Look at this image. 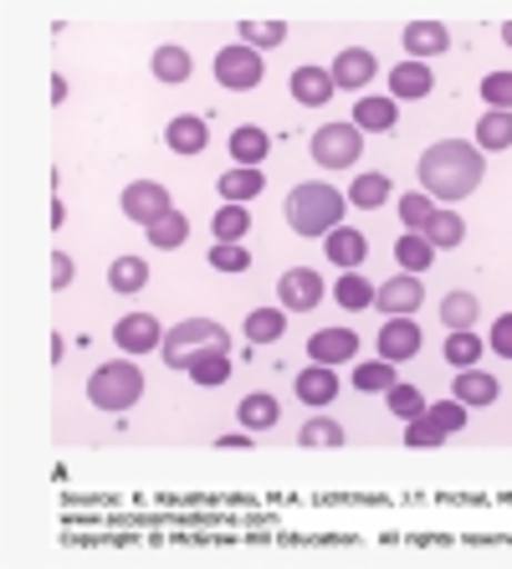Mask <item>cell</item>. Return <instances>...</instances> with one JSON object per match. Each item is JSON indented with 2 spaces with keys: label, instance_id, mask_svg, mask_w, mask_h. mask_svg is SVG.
I'll return each instance as SVG.
<instances>
[{
  "label": "cell",
  "instance_id": "cell-29",
  "mask_svg": "<svg viewBox=\"0 0 512 569\" xmlns=\"http://www.w3.org/2000/svg\"><path fill=\"white\" fill-rule=\"evenodd\" d=\"M333 298H339L343 308H369V303H380V288H374L364 272H343V278L333 282Z\"/></svg>",
  "mask_w": 512,
  "mask_h": 569
},
{
  "label": "cell",
  "instance_id": "cell-17",
  "mask_svg": "<svg viewBox=\"0 0 512 569\" xmlns=\"http://www.w3.org/2000/svg\"><path fill=\"white\" fill-rule=\"evenodd\" d=\"M333 88H339V82H333V72H323V67H298V72H292V98L308 108H323L333 98Z\"/></svg>",
  "mask_w": 512,
  "mask_h": 569
},
{
  "label": "cell",
  "instance_id": "cell-38",
  "mask_svg": "<svg viewBox=\"0 0 512 569\" xmlns=\"http://www.w3.org/2000/svg\"><path fill=\"white\" fill-rule=\"evenodd\" d=\"M184 375H190L195 385H225L231 380V359L225 355H200V359H190V370Z\"/></svg>",
  "mask_w": 512,
  "mask_h": 569
},
{
  "label": "cell",
  "instance_id": "cell-16",
  "mask_svg": "<svg viewBox=\"0 0 512 569\" xmlns=\"http://www.w3.org/2000/svg\"><path fill=\"white\" fill-rule=\"evenodd\" d=\"M164 144H170L174 154H200V149L211 144V129H205V119H195V113H180V119H170V129H164Z\"/></svg>",
  "mask_w": 512,
  "mask_h": 569
},
{
  "label": "cell",
  "instance_id": "cell-24",
  "mask_svg": "<svg viewBox=\"0 0 512 569\" xmlns=\"http://www.w3.org/2000/svg\"><path fill=\"white\" fill-rule=\"evenodd\" d=\"M349 123H359V133H390L394 129V98H359Z\"/></svg>",
  "mask_w": 512,
  "mask_h": 569
},
{
  "label": "cell",
  "instance_id": "cell-6",
  "mask_svg": "<svg viewBox=\"0 0 512 569\" xmlns=\"http://www.w3.org/2000/svg\"><path fill=\"white\" fill-rule=\"evenodd\" d=\"M215 82L231 88V93H251V88L262 82V57H257V47H247V41L221 47V52H215Z\"/></svg>",
  "mask_w": 512,
  "mask_h": 569
},
{
  "label": "cell",
  "instance_id": "cell-37",
  "mask_svg": "<svg viewBox=\"0 0 512 569\" xmlns=\"http://www.w3.org/2000/svg\"><path fill=\"white\" fill-rule=\"evenodd\" d=\"M211 231H215V241H241L251 231V211L247 206H221L215 221H211Z\"/></svg>",
  "mask_w": 512,
  "mask_h": 569
},
{
  "label": "cell",
  "instance_id": "cell-11",
  "mask_svg": "<svg viewBox=\"0 0 512 569\" xmlns=\"http://www.w3.org/2000/svg\"><path fill=\"white\" fill-rule=\"evenodd\" d=\"M333 82H339V88H364V82H374V72H380V62H374V52H364V47H343L339 57H333Z\"/></svg>",
  "mask_w": 512,
  "mask_h": 569
},
{
  "label": "cell",
  "instance_id": "cell-30",
  "mask_svg": "<svg viewBox=\"0 0 512 569\" xmlns=\"http://www.w3.org/2000/svg\"><path fill=\"white\" fill-rule=\"evenodd\" d=\"M425 241H431L435 252H451V247H461V237H466V221H461L456 211H435V221L421 231Z\"/></svg>",
  "mask_w": 512,
  "mask_h": 569
},
{
  "label": "cell",
  "instance_id": "cell-22",
  "mask_svg": "<svg viewBox=\"0 0 512 569\" xmlns=\"http://www.w3.org/2000/svg\"><path fill=\"white\" fill-rule=\"evenodd\" d=\"M456 400L461 406H492V400H498V380H492V375L486 370H456Z\"/></svg>",
  "mask_w": 512,
  "mask_h": 569
},
{
  "label": "cell",
  "instance_id": "cell-10",
  "mask_svg": "<svg viewBox=\"0 0 512 569\" xmlns=\"http://www.w3.org/2000/svg\"><path fill=\"white\" fill-rule=\"evenodd\" d=\"M359 355V333L354 329H318L308 339V359L313 365H349Z\"/></svg>",
  "mask_w": 512,
  "mask_h": 569
},
{
  "label": "cell",
  "instance_id": "cell-46",
  "mask_svg": "<svg viewBox=\"0 0 512 569\" xmlns=\"http://www.w3.org/2000/svg\"><path fill=\"white\" fill-rule=\"evenodd\" d=\"M425 411H431L435 421L446 426V431H461V426H466V406H461L456 396H451V400H441V406H425Z\"/></svg>",
  "mask_w": 512,
  "mask_h": 569
},
{
  "label": "cell",
  "instance_id": "cell-45",
  "mask_svg": "<svg viewBox=\"0 0 512 569\" xmlns=\"http://www.w3.org/2000/svg\"><path fill=\"white\" fill-rule=\"evenodd\" d=\"M482 98L492 108H502V113H508V108H512V72H492V78L482 82Z\"/></svg>",
  "mask_w": 512,
  "mask_h": 569
},
{
  "label": "cell",
  "instance_id": "cell-5",
  "mask_svg": "<svg viewBox=\"0 0 512 569\" xmlns=\"http://www.w3.org/2000/svg\"><path fill=\"white\" fill-rule=\"evenodd\" d=\"M359 154H364L359 123H323L313 133V159L323 170H349V164H359Z\"/></svg>",
  "mask_w": 512,
  "mask_h": 569
},
{
  "label": "cell",
  "instance_id": "cell-25",
  "mask_svg": "<svg viewBox=\"0 0 512 569\" xmlns=\"http://www.w3.org/2000/svg\"><path fill=\"white\" fill-rule=\"evenodd\" d=\"M288 333V313L282 308H251L247 313V339L251 345H277Z\"/></svg>",
  "mask_w": 512,
  "mask_h": 569
},
{
  "label": "cell",
  "instance_id": "cell-15",
  "mask_svg": "<svg viewBox=\"0 0 512 569\" xmlns=\"http://www.w3.org/2000/svg\"><path fill=\"white\" fill-rule=\"evenodd\" d=\"M380 355L390 359V365H394V359L421 355V329H415L410 318H390V323L380 329Z\"/></svg>",
  "mask_w": 512,
  "mask_h": 569
},
{
  "label": "cell",
  "instance_id": "cell-14",
  "mask_svg": "<svg viewBox=\"0 0 512 569\" xmlns=\"http://www.w3.org/2000/svg\"><path fill=\"white\" fill-rule=\"evenodd\" d=\"M333 396H339V375H333V365H313V370L298 375V400L302 406L323 411V406H333Z\"/></svg>",
  "mask_w": 512,
  "mask_h": 569
},
{
  "label": "cell",
  "instance_id": "cell-28",
  "mask_svg": "<svg viewBox=\"0 0 512 569\" xmlns=\"http://www.w3.org/2000/svg\"><path fill=\"white\" fill-rule=\"evenodd\" d=\"M394 262L405 267V272H425L435 262V247L421 237V231H405V237L394 241Z\"/></svg>",
  "mask_w": 512,
  "mask_h": 569
},
{
  "label": "cell",
  "instance_id": "cell-35",
  "mask_svg": "<svg viewBox=\"0 0 512 569\" xmlns=\"http://www.w3.org/2000/svg\"><path fill=\"white\" fill-rule=\"evenodd\" d=\"M184 237H190V221H184L180 211L159 216V221L149 226V247H159V252H174V247H184Z\"/></svg>",
  "mask_w": 512,
  "mask_h": 569
},
{
  "label": "cell",
  "instance_id": "cell-3",
  "mask_svg": "<svg viewBox=\"0 0 512 569\" xmlns=\"http://www.w3.org/2000/svg\"><path fill=\"white\" fill-rule=\"evenodd\" d=\"M139 396H144V375L133 370L129 359H113V365H98V370L88 375V400L98 406V411H133L139 406Z\"/></svg>",
  "mask_w": 512,
  "mask_h": 569
},
{
  "label": "cell",
  "instance_id": "cell-27",
  "mask_svg": "<svg viewBox=\"0 0 512 569\" xmlns=\"http://www.w3.org/2000/svg\"><path fill=\"white\" fill-rule=\"evenodd\" d=\"M476 149H482V154H492V149H512V113H502V108L482 113V123H476Z\"/></svg>",
  "mask_w": 512,
  "mask_h": 569
},
{
  "label": "cell",
  "instance_id": "cell-18",
  "mask_svg": "<svg viewBox=\"0 0 512 569\" xmlns=\"http://www.w3.org/2000/svg\"><path fill=\"white\" fill-rule=\"evenodd\" d=\"M451 47V31L441 21H410L405 27V52L421 62V57H441Z\"/></svg>",
  "mask_w": 512,
  "mask_h": 569
},
{
  "label": "cell",
  "instance_id": "cell-26",
  "mask_svg": "<svg viewBox=\"0 0 512 569\" xmlns=\"http://www.w3.org/2000/svg\"><path fill=\"white\" fill-rule=\"evenodd\" d=\"M329 257L343 267V272H354V267H364V257H369V241L359 237V231H349V226H339L329 237Z\"/></svg>",
  "mask_w": 512,
  "mask_h": 569
},
{
  "label": "cell",
  "instance_id": "cell-20",
  "mask_svg": "<svg viewBox=\"0 0 512 569\" xmlns=\"http://www.w3.org/2000/svg\"><path fill=\"white\" fill-rule=\"evenodd\" d=\"M431 67H425V62H400V67H394V72H390V98H405V103H410V98H425V93H431Z\"/></svg>",
  "mask_w": 512,
  "mask_h": 569
},
{
  "label": "cell",
  "instance_id": "cell-41",
  "mask_svg": "<svg viewBox=\"0 0 512 569\" xmlns=\"http://www.w3.org/2000/svg\"><path fill=\"white\" fill-rule=\"evenodd\" d=\"M400 221H405L410 231H425V226L435 221L431 196H421V190H415V196H400Z\"/></svg>",
  "mask_w": 512,
  "mask_h": 569
},
{
  "label": "cell",
  "instance_id": "cell-36",
  "mask_svg": "<svg viewBox=\"0 0 512 569\" xmlns=\"http://www.w3.org/2000/svg\"><path fill=\"white\" fill-rule=\"evenodd\" d=\"M349 200H354L359 211H380L384 200H390V180L384 174H359L354 186H349Z\"/></svg>",
  "mask_w": 512,
  "mask_h": 569
},
{
  "label": "cell",
  "instance_id": "cell-33",
  "mask_svg": "<svg viewBox=\"0 0 512 569\" xmlns=\"http://www.w3.org/2000/svg\"><path fill=\"white\" fill-rule=\"evenodd\" d=\"M384 406H390V416H400V421H421V416H425V396H421V390H415V385H400V380H394L390 385V390H384Z\"/></svg>",
  "mask_w": 512,
  "mask_h": 569
},
{
  "label": "cell",
  "instance_id": "cell-42",
  "mask_svg": "<svg viewBox=\"0 0 512 569\" xmlns=\"http://www.w3.org/2000/svg\"><path fill=\"white\" fill-rule=\"evenodd\" d=\"M446 437H451V431H446L441 421H435L431 411H425L421 421H410V426H405V441H410V447H441Z\"/></svg>",
  "mask_w": 512,
  "mask_h": 569
},
{
  "label": "cell",
  "instance_id": "cell-2",
  "mask_svg": "<svg viewBox=\"0 0 512 569\" xmlns=\"http://www.w3.org/2000/svg\"><path fill=\"white\" fill-rule=\"evenodd\" d=\"M349 196H339L333 186H318V180H308V186H298L288 196V226L298 231V237H333L343 221V206Z\"/></svg>",
  "mask_w": 512,
  "mask_h": 569
},
{
  "label": "cell",
  "instance_id": "cell-47",
  "mask_svg": "<svg viewBox=\"0 0 512 569\" xmlns=\"http://www.w3.org/2000/svg\"><path fill=\"white\" fill-rule=\"evenodd\" d=\"M486 345H492V355L512 359V313H502L498 323H492V339H486Z\"/></svg>",
  "mask_w": 512,
  "mask_h": 569
},
{
  "label": "cell",
  "instance_id": "cell-23",
  "mask_svg": "<svg viewBox=\"0 0 512 569\" xmlns=\"http://www.w3.org/2000/svg\"><path fill=\"white\" fill-rule=\"evenodd\" d=\"M237 411H241V426H247V431H267V426L282 421V406H277V396H267V390H251Z\"/></svg>",
  "mask_w": 512,
  "mask_h": 569
},
{
  "label": "cell",
  "instance_id": "cell-34",
  "mask_svg": "<svg viewBox=\"0 0 512 569\" xmlns=\"http://www.w3.org/2000/svg\"><path fill=\"white\" fill-rule=\"evenodd\" d=\"M476 313H482L476 292H446V298H441V323H446V329H472Z\"/></svg>",
  "mask_w": 512,
  "mask_h": 569
},
{
  "label": "cell",
  "instance_id": "cell-44",
  "mask_svg": "<svg viewBox=\"0 0 512 569\" xmlns=\"http://www.w3.org/2000/svg\"><path fill=\"white\" fill-rule=\"evenodd\" d=\"M354 385H359V390H390V385H394L390 359H369V365H359V370H354Z\"/></svg>",
  "mask_w": 512,
  "mask_h": 569
},
{
  "label": "cell",
  "instance_id": "cell-32",
  "mask_svg": "<svg viewBox=\"0 0 512 569\" xmlns=\"http://www.w3.org/2000/svg\"><path fill=\"white\" fill-rule=\"evenodd\" d=\"M108 288H113V292L149 288V262H144V257H119V262L108 267Z\"/></svg>",
  "mask_w": 512,
  "mask_h": 569
},
{
  "label": "cell",
  "instance_id": "cell-12",
  "mask_svg": "<svg viewBox=\"0 0 512 569\" xmlns=\"http://www.w3.org/2000/svg\"><path fill=\"white\" fill-rule=\"evenodd\" d=\"M421 303H425V288L415 282V272H400V278H390V282L380 288V308H384L390 318H410Z\"/></svg>",
  "mask_w": 512,
  "mask_h": 569
},
{
  "label": "cell",
  "instance_id": "cell-48",
  "mask_svg": "<svg viewBox=\"0 0 512 569\" xmlns=\"http://www.w3.org/2000/svg\"><path fill=\"white\" fill-rule=\"evenodd\" d=\"M52 288H57V292L72 288V257H67V252L52 257Z\"/></svg>",
  "mask_w": 512,
  "mask_h": 569
},
{
  "label": "cell",
  "instance_id": "cell-13",
  "mask_svg": "<svg viewBox=\"0 0 512 569\" xmlns=\"http://www.w3.org/2000/svg\"><path fill=\"white\" fill-rule=\"evenodd\" d=\"M154 82H164V88H180V82H190V72H195V57L184 52L180 41H164V47H154Z\"/></svg>",
  "mask_w": 512,
  "mask_h": 569
},
{
  "label": "cell",
  "instance_id": "cell-7",
  "mask_svg": "<svg viewBox=\"0 0 512 569\" xmlns=\"http://www.w3.org/2000/svg\"><path fill=\"white\" fill-rule=\"evenodd\" d=\"M119 206H123V216H129V221H139L144 231L159 221V216L174 211V206H170V190L159 186V180H133V186H123Z\"/></svg>",
  "mask_w": 512,
  "mask_h": 569
},
{
  "label": "cell",
  "instance_id": "cell-4",
  "mask_svg": "<svg viewBox=\"0 0 512 569\" xmlns=\"http://www.w3.org/2000/svg\"><path fill=\"white\" fill-rule=\"evenodd\" d=\"M231 349V333L215 323V318H184L180 329L164 333V359L174 370H190V359L200 355H225Z\"/></svg>",
  "mask_w": 512,
  "mask_h": 569
},
{
  "label": "cell",
  "instance_id": "cell-9",
  "mask_svg": "<svg viewBox=\"0 0 512 569\" xmlns=\"http://www.w3.org/2000/svg\"><path fill=\"white\" fill-rule=\"evenodd\" d=\"M113 339H119L123 355H149L154 345H164V333H159V318L154 313H123L113 323Z\"/></svg>",
  "mask_w": 512,
  "mask_h": 569
},
{
  "label": "cell",
  "instance_id": "cell-39",
  "mask_svg": "<svg viewBox=\"0 0 512 569\" xmlns=\"http://www.w3.org/2000/svg\"><path fill=\"white\" fill-rule=\"evenodd\" d=\"M302 447H343V426L329 421V416H313V421L298 431Z\"/></svg>",
  "mask_w": 512,
  "mask_h": 569
},
{
  "label": "cell",
  "instance_id": "cell-1",
  "mask_svg": "<svg viewBox=\"0 0 512 569\" xmlns=\"http://www.w3.org/2000/svg\"><path fill=\"white\" fill-rule=\"evenodd\" d=\"M482 149L466 144V139H441V144H431L421 154V186L431 200H466L476 186H482Z\"/></svg>",
  "mask_w": 512,
  "mask_h": 569
},
{
  "label": "cell",
  "instance_id": "cell-21",
  "mask_svg": "<svg viewBox=\"0 0 512 569\" xmlns=\"http://www.w3.org/2000/svg\"><path fill=\"white\" fill-rule=\"evenodd\" d=\"M267 149H272V139H267V129H257V123H241V129L231 133V159H237V164L257 170L267 159Z\"/></svg>",
  "mask_w": 512,
  "mask_h": 569
},
{
  "label": "cell",
  "instance_id": "cell-19",
  "mask_svg": "<svg viewBox=\"0 0 512 569\" xmlns=\"http://www.w3.org/2000/svg\"><path fill=\"white\" fill-rule=\"evenodd\" d=\"M221 196L225 206H247V200L262 196V170H251V164H231L221 174Z\"/></svg>",
  "mask_w": 512,
  "mask_h": 569
},
{
  "label": "cell",
  "instance_id": "cell-8",
  "mask_svg": "<svg viewBox=\"0 0 512 569\" xmlns=\"http://www.w3.org/2000/svg\"><path fill=\"white\" fill-rule=\"evenodd\" d=\"M323 288H329V282L318 278L313 267H292V272H282V282H277V298H282L288 313H308V308L323 303Z\"/></svg>",
  "mask_w": 512,
  "mask_h": 569
},
{
  "label": "cell",
  "instance_id": "cell-49",
  "mask_svg": "<svg viewBox=\"0 0 512 569\" xmlns=\"http://www.w3.org/2000/svg\"><path fill=\"white\" fill-rule=\"evenodd\" d=\"M502 41H508V47H512V21H508V27H502Z\"/></svg>",
  "mask_w": 512,
  "mask_h": 569
},
{
  "label": "cell",
  "instance_id": "cell-40",
  "mask_svg": "<svg viewBox=\"0 0 512 569\" xmlns=\"http://www.w3.org/2000/svg\"><path fill=\"white\" fill-rule=\"evenodd\" d=\"M241 41H247V47H282L288 27H282V21H241Z\"/></svg>",
  "mask_w": 512,
  "mask_h": 569
},
{
  "label": "cell",
  "instance_id": "cell-31",
  "mask_svg": "<svg viewBox=\"0 0 512 569\" xmlns=\"http://www.w3.org/2000/svg\"><path fill=\"white\" fill-rule=\"evenodd\" d=\"M446 365H456V370H472V365H482V333L451 329L446 333Z\"/></svg>",
  "mask_w": 512,
  "mask_h": 569
},
{
  "label": "cell",
  "instance_id": "cell-43",
  "mask_svg": "<svg viewBox=\"0 0 512 569\" xmlns=\"http://www.w3.org/2000/svg\"><path fill=\"white\" fill-rule=\"evenodd\" d=\"M211 267L215 272H247L251 252L241 247V241H221V247H211Z\"/></svg>",
  "mask_w": 512,
  "mask_h": 569
}]
</instances>
